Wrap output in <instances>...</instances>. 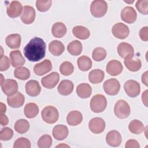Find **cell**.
<instances>
[{"label":"cell","mask_w":148,"mask_h":148,"mask_svg":"<svg viewBox=\"0 0 148 148\" xmlns=\"http://www.w3.org/2000/svg\"><path fill=\"white\" fill-rule=\"evenodd\" d=\"M60 71L62 75L64 76H69L73 72L74 66L71 62L64 61L60 66Z\"/></svg>","instance_id":"cell-39"},{"label":"cell","mask_w":148,"mask_h":148,"mask_svg":"<svg viewBox=\"0 0 148 148\" xmlns=\"http://www.w3.org/2000/svg\"><path fill=\"white\" fill-rule=\"evenodd\" d=\"M21 37L18 34H10L6 36L5 42L7 46L12 49H18L21 45Z\"/></svg>","instance_id":"cell-24"},{"label":"cell","mask_w":148,"mask_h":148,"mask_svg":"<svg viewBox=\"0 0 148 148\" xmlns=\"http://www.w3.org/2000/svg\"><path fill=\"white\" fill-rule=\"evenodd\" d=\"M14 148H30L31 142L30 141L25 138H18L14 143Z\"/></svg>","instance_id":"cell-42"},{"label":"cell","mask_w":148,"mask_h":148,"mask_svg":"<svg viewBox=\"0 0 148 148\" xmlns=\"http://www.w3.org/2000/svg\"><path fill=\"white\" fill-rule=\"evenodd\" d=\"M108 4L103 0L93 1L90 5V12L95 17H102L106 13Z\"/></svg>","instance_id":"cell-4"},{"label":"cell","mask_w":148,"mask_h":148,"mask_svg":"<svg viewBox=\"0 0 148 148\" xmlns=\"http://www.w3.org/2000/svg\"><path fill=\"white\" fill-rule=\"evenodd\" d=\"M119 55L123 58L134 57V50L132 46L126 42H121L117 46Z\"/></svg>","instance_id":"cell-13"},{"label":"cell","mask_w":148,"mask_h":148,"mask_svg":"<svg viewBox=\"0 0 148 148\" xmlns=\"http://www.w3.org/2000/svg\"><path fill=\"white\" fill-rule=\"evenodd\" d=\"M20 18L22 22L25 24L32 23L35 18V10L34 8L29 5L24 6Z\"/></svg>","instance_id":"cell-11"},{"label":"cell","mask_w":148,"mask_h":148,"mask_svg":"<svg viewBox=\"0 0 148 148\" xmlns=\"http://www.w3.org/2000/svg\"><path fill=\"white\" fill-rule=\"evenodd\" d=\"M137 17L136 10L131 6L124 8L121 12V18L124 22L132 24L135 21Z\"/></svg>","instance_id":"cell-14"},{"label":"cell","mask_w":148,"mask_h":148,"mask_svg":"<svg viewBox=\"0 0 148 148\" xmlns=\"http://www.w3.org/2000/svg\"><path fill=\"white\" fill-rule=\"evenodd\" d=\"M52 1L51 0L43 1L38 0L36 1V6L37 9L42 12L47 11L51 6Z\"/></svg>","instance_id":"cell-41"},{"label":"cell","mask_w":148,"mask_h":148,"mask_svg":"<svg viewBox=\"0 0 148 148\" xmlns=\"http://www.w3.org/2000/svg\"><path fill=\"white\" fill-rule=\"evenodd\" d=\"M139 142L135 139H130L125 143V148H139Z\"/></svg>","instance_id":"cell-47"},{"label":"cell","mask_w":148,"mask_h":148,"mask_svg":"<svg viewBox=\"0 0 148 148\" xmlns=\"http://www.w3.org/2000/svg\"><path fill=\"white\" fill-rule=\"evenodd\" d=\"M72 33L75 37L82 40L87 39L90 35V31L82 25L75 26L72 29Z\"/></svg>","instance_id":"cell-29"},{"label":"cell","mask_w":148,"mask_h":148,"mask_svg":"<svg viewBox=\"0 0 148 148\" xmlns=\"http://www.w3.org/2000/svg\"><path fill=\"white\" fill-rule=\"evenodd\" d=\"M57 90L61 95H68L73 91V83L71 80H63L59 84Z\"/></svg>","instance_id":"cell-23"},{"label":"cell","mask_w":148,"mask_h":148,"mask_svg":"<svg viewBox=\"0 0 148 148\" xmlns=\"http://www.w3.org/2000/svg\"><path fill=\"white\" fill-rule=\"evenodd\" d=\"M136 8L140 13L143 14H147V6L148 1L147 0H139L136 3Z\"/></svg>","instance_id":"cell-44"},{"label":"cell","mask_w":148,"mask_h":148,"mask_svg":"<svg viewBox=\"0 0 148 148\" xmlns=\"http://www.w3.org/2000/svg\"><path fill=\"white\" fill-rule=\"evenodd\" d=\"M1 86L3 92L8 96L14 94L18 90L17 82L13 79H8L5 80Z\"/></svg>","instance_id":"cell-12"},{"label":"cell","mask_w":148,"mask_h":148,"mask_svg":"<svg viewBox=\"0 0 148 148\" xmlns=\"http://www.w3.org/2000/svg\"><path fill=\"white\" fill-rule=\"evenodd\" d=\"M121 135L117 131L112 130L106 134V142L110 146L117 147L121 144Z\"/></svg>","instance_id":"cell-16"},{"label":"cell","mask_w":148,"mask_h":148,"mask_svg":"<svg viewBox=\"0 0 148 148\" xmlns=\"http://www.w3.org/2000/svg\"><path fill=\"white\" fill-rule=\"evenodd\" d=\"M90 106L91 110L94 113L103 112L106 108L107 100L102 94H96L91 99Z\"/></svg>","instance_id":"cell-2"},{"label":"cell","mask_w":148,"mask_h":148,"mask_svg":"<svg viewBox=\"0 0 148 148\" xmlns=\"http://www.w3.org/2000/svg\"><path fill=\"white\" fill-rule=\"evenodd\" d=\"M105 74L103 71L95 69H93L89 73L88 79L91 83L92 84H98L103 80Z\"/></svg>","instance_id":"cell-31"},{"label":"cell","mask_w":148,"mask_h":148,"mask_svg":"<svg viewBox=\"0 0 148 148\" xmlns=\"http://www.w3.org/2000/svg\"><path fill=\"white\" fill-rule=\"evenodd\" d=\"M82 43L77 40H75L69 43L67 46V50L69 54L72 56H79L81 54L82 51Z\"/></svg>","instance_id":"cell-33"},{"label":"cell","mask_w":148,"mask_h":148,"mask_svg":"<svg viewBox=\"0 0 148 148\" xmlns=\"http://www.w3.org/2000/svg\"><path fill=\"white\" fill-rule=\"evenodd\" d=\"M46 54V43L39 37H34L24 48V54L29 61L36 62L43 59Z\"/></svg>","instance_id":"cell-1"},{"label":"cell","mask_w":148,"mask_h":148,"mask_svg":"<svg viewBox=\"0 0 148 148\" xmlns=\"http://www.w3.org/2000/svg\"><path fill=\"white\" fill-rule=\"evenodd\" d=\"M83 120L82 114L77 110L70 112L66 117V121L69 125L75 126L79 125Z\"/></svg>","instance_id":"cell-25"},{"label":"cell","mask_w":148,"mask_h":148,"mask_svg":"<svg viewBox=\"0 0 148 148\" xmlns=\"http://www.w3.org/2000/svg\"><path fill=\"white\" fill-rule=\"evenodd\" d=\"M124 88L126 94L131 98L137 97L140 91L139 83L134 80H127L124 84Z\"/></svg>","instance_id":"cell-7"},{"label":"cell","mask_w":148,"mask_h":148,"mask_svg":"<svg viewBox=\"0 0 148 148\" xmlns=\"http://www.w3.org/2000/svg\"><path fill=\"white\" fill-rule=\"evenodd\" d=\"M13 135V130L9 127L2 128L0 132V139L2 141L8 140L12 139Z\"/></svg>","instance_id":"cell-43"},{"label":"cell","mask_w":148,"mask_h":148,"mask_svg":"<svg viewBox=\"0 0 148 148\" xmlns=\"http://www.w3.org/2000/svg\"><path fill=\"white\" fill-rule=\"evenodd\" d=\"M123 65L121 63L116 60L110 61L106 65V72L111 76H117L123 71Z\"/></svg>","instance_id":"cell-19"},{"label":"cell","mask_w":148,"mask_h":148,"mask_svg":"<svg viewBox=\"0 0 148 148\" xmlns=\"http://www.w3.org/2000/svg\"><path fill=\"white\" fill-rule=\"evenodd\" d=\"M114 114L119 119L127 118L130 114V107L128 103L123 99L117 101L114 107Z\"/></svg>","instance_id":"cell-5"},{"label":"cell","mask_w":148,"mask_h":148,"mask_svg":"<svg viewBox=\"0 0 148 148\" xmlns=\"http://www.w3.org/2000/svg\"><path fill=\"white\" fill-rule=\"evenodd\" d=\"M107 55L106 50L101 47H96L94 49L92 53V59L96 61H101L103 60Z\"/></svg>","instance_id":"cell-38"},{"label":"cell","mask_w":148,"mask_h":148,"mask_svg":"<svg viewBox=\"0 0 148 148\" xmlns=\"http://www.w3.org/2000/svg\"><path fill=\"white\" fill-rule=\"evenodd\" d=\"M1 85L3 83V75H2V74H1Z\"/></svg>","instance_id":"cell-52"},{"label":"cell","mask_w":148,"mask_h":148,"mask_svg":"<svg viewBox=\"0 0 148 148\" xmlns=\"http://www.w3.org/2000/svg\"><path fill=\"white\" fill-rule=\"evenodd\" d=\"M30 71L25 67L17 68L14 71V76L15 77L21 80H25L30 77Z\"/></svg>","instance_id":"cell-37"},{"label":"cell","mask_w":148,"mask_h":148,"mask_svg":"<svg viewBox=\"0 0 148 148\" xmlns=\"http://www.w3.org/2000/svg\"><path fill=\"white\" fill-rule=\"evenodd\" d=\"M10 62L9 58L6 56H3L1 57L0 59V71H5L8 69L10 67Z\"/></svg>","instance_id":"cell-45"},{"label":"cell","mask_w":148,"mask_h":148,"mask_svg":"<svg viewBox=\"0 0 148 148\" xmlns=\"http://www.w3.org/2000/svg\"><path fill=\"white\" fill-rule=\"evenodd\" d=\"M66 27L65 25L61 22L54 23L51 28L52 35L56 38H62L66 33Z\"/></svg>","instance_id":"cell-30"},{"label":"cell","mask_w":148,"mask_h":148,"mask_svg":"<svg viewBox=\"0 0 148 148\" xmlns=\"http://www.w3.org/2000/svg\"><path fill=\"white\" fill-rule=\"evenodd\" d=\"M25 91L27 94L31 97L38 95L41 91V87L38 81L30 80L25 84Z\"/></svg>","instance_id":"cell-20"},{"label":"cell","mask_w":148,"mask_h":148,"mask_svg":"<svg viewBox=\"0 0 148 148\" xmlns=\"http://www.w3.org/2000/svg\"><path fill=\"white\" fill-rule=\"evenodd\" d=\"M24 96L20 92H17L7 98L8 104L12 108H18L22 106L24 103Z\"/></svg>","instance_id":"cell-18"},{"label":"cell","mask_w":148,"mask_h":148,"mask_svg":"<svg viewBox=\"0 0 148 148\" xmlns=\"http://www.w3.org/2000/svg\"><path fill=\"white\" fill-rule=\"evenodd\" d=\"M92 92L91 86L88 83H81L76 88V93L77 95L83 99L88 98Z\"/></svg>","instance_id":"cell-27"},{"label":"cell","mask_w":148,"mask_h":148,"mask_svg":"<svg viewBox=\"0 0 148 148\" xmlns=\"http://www.w3.org/2000/svg\"><path fill=\"white\" fill-rule=\"evenodd\" d=\"M105 122L101 117H94L91 119L88 123L90 130L94 134H100L103 132L105 128Z\"/></svg>","instance_id":"cell-10"},{"label":"cell","mask_w":148,"mask_h":148,"mask_svg":"<svg viewBox=\"0 0 148 148\" xmlns=\"http://www.w3.org/2000/svg\"><path fill=\"white\" fill-rule=\"evenodd\" d=\"M0 120H1V124L2 125L5 126L8 124V122H9L8 118L4 113H1Z\"/></svg>","instance_id":"cell-48"},{"label":"cell","mask_w":148,"mask_h":148,"mask_svg":"<svg viewBox=\"0 0 148 148\" xmlns=\"http://www.w3.org/2000/svg\"><path fill=\"white\" fill-rule=\"evenodd\" d=\"M10 58L12 65L14 68L21 67L25 64V59L19 50L12 51L10 53Z\"/></svg>","instance_id":"cell-22"},{"label":"cell","mask_w":148,"mask_h":148,"mask_svg":"<svg viewBox=\"0 0 148 148\" xmlns=\"http://www.w3.org/2000/svg\"><path fill=\"white\" fill-rule=\"evenodd\" d=\"M61 146H67V147H69V146H68V145H58L57 147H61Z\"/></svg>","instance_id":"cell-53"},{"label":"cell","mask_w":148,"mask_h":148,"mask_svg":"<svg viewBox=\"0 0 148 148\" xmlns=\"http://www.w3.org/2000/svg\"><path fill=\"white\" fill-rule=\"evenodd\" d=\"M43 120L47 124H54L58 119L59 113L57 109L53 106H47L41 112Z\"/></svg>","instance_id":"cell-3"},{"label":"cell","mask_w":148,"mask_h":148,"mask_svg":"<svg viewBox=\"0 0 148 148\" xmlns=\"http://www.w3.org/2000/svg\"><path fill=\"white\" fill-rule=\"evenodd\" d=\"M78 68L82 71H87L92 66V61L88 57L82 56L80 57L77 61Z\"/></svg>","instance_id":"cell-34"},{"label":"cell","mask_w":148,"mask_h":148,"mask_svg":"<svg viewBox=\"0 0 148 148\" xmlns=\"http://www.w3.org/2000/svg\"><path fill=\"white\" fill-rule=\"evenodd\" d=\"M147 71H146L142 76V82L146 86H147Z\"/></svg>","instance_id":"cell-50"},{"label":"cell","mask_w":148,"mask_h":148,"mask_svg":"<svg viewBox=\"0 0 148 148\" xmlns=\"http://www.w3.org/2000/svg\"><path fill=\"white\" fill-rule=\"evenodd\" d=\"M147 33H148V27H142L139 31V36L140 38V39L143 40V41H147L148 40V35H147Z\"/></svg>","instance_id":"cell-46"},{"label":"cell","mask_w":148,"mask_h":148,"mask_svg":"<svg viewBox=\"0 0 148 148\" xmlns=\"http://www.w3.org/2000/svg\"><path fill=\"white\" fill-rule=\"evenodd\" d=\"M60 75L57 72H53L48 75L43 77L41 80L42 86L48 89H51L56 87L59 82Z\"/></svg>","instance_id":"cell-9"},{"label":"cell","mask_w":148,"mask_h":148,"mask_svg":"<svg viewBox=\"0 0 148 148\" xmlns=\"http://www.w3.org/2000/svg\"><path fill=\"white\" fill-rule=\"evenodd\" d=\"M105 92L109 95H115L118 94L120 88V84L119 82L114 78H112L106 80L103 85Z\"/></svg>","instance_id":"cell-6"},{"label":"cell","mask_w":148,"mask_h":148,"mask_svg":"<svg viewBox=\"0 0 148 148\" xmlns=\"http://www.w3.org/2000/svg\"><path fill=\"white\" fill-rule=\"evenodd\" d=\"M112 32L116 38L120 39H124L128 36L130 29L125 24L122 23H117L113 26Z\"/></svg>","instance_id":"cell-8"},{"label":"cell","mask_w":148,"mask_h":148,"mask_svg":"<svg viewBox=\"0 0 148 148\" xmlns=\"http://www.w3.org/2000/svg\"><path fill=\"white\" fill-rule=\"evenodd\" d=\"M128 129L130 131L134 134H141L145 130L143 124L139 120H132L129 125Z\"/></svg>","instance_id":"cell-35"},{"label":"cell","mask_w":148,"mask_h":148,"mask_svg":"<svg viewBox=\"0 0 148 148\" xmlns=\"http://www.w3.org/2000/svg\"><path fill=\"white\" fill-rule=\"evenodd\" d=\"M6 110V107L5 104L1 102V113H5Z\"/></svg>","instance_id":"cell-51"},{"label":"cell","mask_w":148,"mask_h":148,"mask_svg":"<svg viewBox=\"0 0 148 148\" xmlns=\"http://www.w3.org/2000/svg\"><path fill=\"white\" fill-rule=\"evenodd\" d=\"M25 116L28 119H32L35 117L39 113V108L35 103H27L24 109Z\"/></svg>","instance_id":"cell-32"},{"label":"cell","mask_w":148,"mask_h":148,"mask_svg":"<svg viewBox=\"0 0 148 148\" xmlns=\"http://www.w3.org/2000/svg\"><path fill=\"white\" fill-rule=\"evenodd\" d=\"M68 133L69 131L67 127L62 124L56 125L52 131L53 137L58 140H62L65 139L68 136Z\"/></svg>","instance_id":"cell-21"},{"label":"cell","mask_w":148,"mask_h":148,"mask_svg":"<svg viewBox=\"0 0 148 148\" xmlns=\"http://www.w3.org/2000/svg\"><path fill=\"white\" fill-rule=\"evenodd\" d=\"M29 128V123L25 119H19L14 124V130L19 134L27 132Z\"/></svg>","instance_id":"cell-36"},{"label":"cell","mask_w":148,"mask_h":148,"mask_svg":"<svg viewBox=\"0 0 148 148\" xmlns=\"http://www.w3.org/2000/svg\"><path fill=\"white\" fill-rule=\"evenodd\" d=\"M147 90H145L144 92H143L142 95V100L143 102V103L147 107Z\"/></svg>","instance_id":"cell-49"},{"label":"cell","mask_w":148,"mask_h":148,"mask_svg":"<svg viewBox=\"0 0 148 148\" xmlns=\"http://www.w3.org/2000/svg\"><path fill=\"white\" fill-rule=\"evenodd\" d=\"M23 9V6L19 1H12L7 7V14L12 18L17 17L21 14Z\"/></svg>","instance_id":"cell-17"},{"label":"cell","mask_w":148,"mask_h":148,"mask_svg":"<svg viewBox=\"0 0 148 148\" xmlns=\"http://www.w3.org/2000/svg\"><path fill=\"white\" fill-rule=\"evenodd\" d=\"M124 62L127 68L131 72L138 71L142 66L141 61L139 58H125Z\"/></svg>","instance_id":"cell-28"},{"label":"cell","mask_w":148,"mask_h":148,"mask_svg":"<svg viewBox=\"0 0 148 148\" xmlns=\"http://www.w3.org/2000/svg\"><path fill=\"white\" fill-rule=\"evenodd\" d=\"M49 50L53 56H59L64 51L65 46L61 42L54 40L49 43Z\"/></svg>","instance_id":"cell-26"},{"label":"cell","mask_w":148,"mask_h":148,"mask_svg":"<svg viewBox=\"0 0 148 148\" xmlns=\"http://www.w3.org/2000/svg\"><path fill=\"white\" fill-rule=\"evenodd\" d=\"M52 145V139L49 135H43L38 141V146L40 148H49Z\"/></svg>","instance_id":"cell-40"},{"label":"cell","mask_w":148,"mask_h":148,"mask_svg":"<svg viewBox=\"0 0 148 148\" xmlns=\"http://www.w3.org/2000/svg\"><path fill=\"white\" fill-rule=\"evenodd\" d=\"M51 69L52 64L48 59H46L42 62L36 64L34 67V71L35 73L38 76L43 75L49 72Z\"/></svg>","instance_id":"cell-15"}]
</instances>
